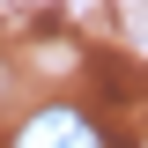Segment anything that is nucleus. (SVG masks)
Returning <instances> with one entry per match:
<instances>
[{
    "instance_id": "nucleus-1",
    "label": "nucleus",
    "mask_w": 148,
    "mask_h": 148,
    "mask_svg": "<svg viewBox=\"0 0 148 148\" xmlns=\"http://www.w3.org/2000/svg\"><path fill=\"white\" fill-rule=\"evenodd\" d=\"M15 148H111V141L96 133L89 111H74V104H45V111H30V119H22Z\"/></svg>"
},
{
    "instance_id": "nucleus-2",
    "label": "nucleus",
    "mask_w": 148,
    "mask_h": 148,
    "mask_svg": "<svg viewBox=\"0 0 148 148\" xmlns=\"http://www.w3.org/2000/svg\"><path fill=\"white\" fill-rule=\"evenodd\" d=\"M8 96H15V74H8V59H0V104H8Z\"/></svg>"
}]
</instances>
